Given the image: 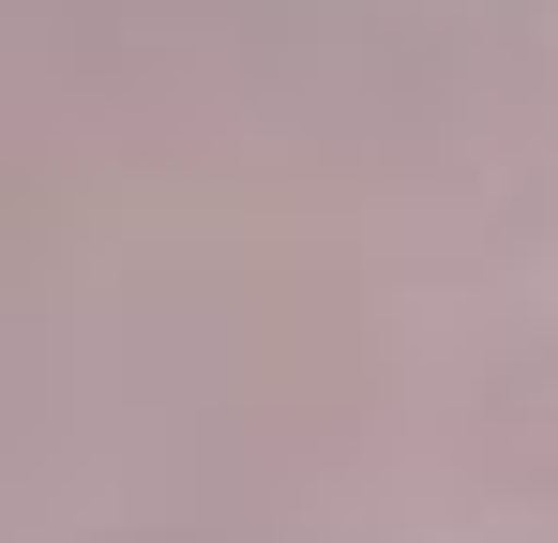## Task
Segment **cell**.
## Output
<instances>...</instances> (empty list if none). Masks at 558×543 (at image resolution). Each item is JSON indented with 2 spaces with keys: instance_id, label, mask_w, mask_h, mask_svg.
<instances>
[]
</instances>
